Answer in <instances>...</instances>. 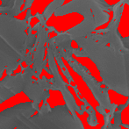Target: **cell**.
Segmentation results:
<instances>
[{
	"label": "cell",
	"mask_w": 129,
	"mask_h": 129,
	"mask_svg": "<svg viewBox=\"0 0 129 129\" xmlns=\"http://www.w3.org/2000/svg\"><path fill=\"white\" fill-rule=\"evenodd\" d=\"M120 1L122 2V4H124V5H129V0H120Z\"/></svg>",
	"instance_id": "obj_12"
},
{
	"label": "cell",
	"mask_w": 129,
	"mask_h": 129,
	"mask_svg": "<svg viewBox=\"0 0 129 129\" xmlns=\"http://www.w3.org/2000/svg\"><path fill=\"white\" fill-rule=\"evenodd\" d=\"M36 36H37V43H36V48L34 52V57H33V62H34V70L37 73L34 74L37 78H39L40 74L42 71L43 67V58L45 55V44L48 40V34L49 33L47 31V28L41 26L40 23L39 26L36 29Z\"/></svg>",
	"instance_id": "obj_3"
},
{
	"label": "cell",
	"mask_w": 129,
	"mask_h": 129,
	"mask_svg": "<svg viewBox=\"0 0 129 129\" xmlns=\"http://www.w3.org/2000/svg\"><path fill=\"white\" fill-rule=\"evenodd\" d=\"M35 43H37V36H36V34H27L26 38V42H25L26 50L30 51Z\"/></svg>",
	"instance_id": "obj_8"
},
{
	"label": "cell",
	"mask_w": 129,
	"mask_h": 129,
	"mask_svg": "<svg viewBox=\"0 0 129 129\" xmlns=\"http://www.w3.org/2000/svg\"><path fill=\"white\" fill-rule=\"evenodd\" d=\"M30 22L15 19L6 13L0 15V77L4 70L12 75L25 61L26 53V29Z\"/></svg>",
	"instance_id": "obj_1"
},
{
	"label": "cell",
	"mask_w": 129,
	"mask_h": 129,
	"mask_svg": "<svg viewBox=\"0 0 129 129\" xmlns=\"http://www.w3.org/2000/svg\"><path fill=\"white\" fill-rule=\"evenodd\" d=\"M25 61L26 62V64L28 66H30L33 63V54H30V53H27L25 56Z\"/></svg>",
	"instance_id": "obj_11"
},
{
	"label": "cell",
	"mask_w": 129,
	"mask_h": 129,
	"mask_svg": "<svg viewBox=\"0 0 129 129\" xmlns=\"http://www.w3.org/2000/svg\"><path fill=\"white\" fill-rule=\"evenodd\" d=\"M113 11V5H110L105 0H72L64 5H61L54 11L55 16H63L77 12L83 16V20L66 32L73 39L86 37L93 33L97 27L109 21V12Z\"/></svg>",
	"instance_id": "obj_2"
},
{
	"label": "cell",
	"mask_w": 129,
	"mask_h": 129,
	"mask_svg": "<svg viewBox=\"0 0 129 129\" xmlns=\"http://www.w3.org/2000/svg\"><path fill=\"white\" fill-rule=\"evenodd\" d=\"M25 0H14V5L8 12H7V15L12 16V17H15V16L19 15L21 12V6L24 4Z\"/></svg>",
	"instance_id": "obj_6"
},
{
	"label": "cell",
	"mask_w": 129,
	"mask_h": 129,
	"mask_svg": "<svg viewBox=\"0 0 129 129\" xmlns=\"http://www.w3.org/2000/svg\"><path fill=\"white\" fill-rule=\"evenodd\" d=\"M73 54L78 57H86V54L82 48H73Z\"/></svg>",
	"instance_id": "obj_9"
},
{
	"label": "cell",
	"mask_w": 129,
	"mask_h": 129,
	"mask_svg": "<svg viewBox=\"0 0 129 129\" xmlns=\"http://www.w3.org/2000/svg\"><path fill=\"white\" fill-rule=\"evenodd\" d=\"M64 1L65 0H54L52 3H50L49 5L46 7V9H45L42 13V16L44 17V19H46V20H48L52 16V14H54V11L57 8H59L61 5H62Z\"/></svg>",
	"instance_id": "obj_5"
},
{
	"label": "cell",
	"mask_w": 129,
	"mask_h": 129,
	"mask_svg": "<svg viewBox=\"0 0 129 129\" xmlns=\"http://www.w3.org/2000/svg\"><path fill=\"white\" fill-rule=\"evenodd\" d=\"M52 39L58 49L64 50L70 55L73 54V48L71 47L72 39L66 31L65 32H58L57 35L54 36Z\"/></svg>",
	"instance_id": "obj_4"
},
{
	"label": "cell",
	"mask_w": 129,
	"mask_h": 129,
	"mask_svg": "<svg viewBox=\"0 0 129 129\" xmlns=\"http://www.w3.org/2000/svg\"><path fill=\"white\" fill-rule=\"evenodd\" d=\"M2 5H0V13H7L14 5V0H1Z\"/></svg>",
	"instance_id": "obj_7"
},
{
	"label": "cell",
	"mask_w": 129,
	"mask_h": 129,
	"mask_svg": "<svg viewBox=\"0 0 129 129\" xmlns=\"http://www.w3.org/2000/svg\"><path fill=\"white\" fill-rule=\"evenodd\" d=\"M34 2V0H25L24 1V7H23V9L21 10V12H24V11L27 10V9H29L31 6H32L33 3Z\"/></svg>",
	"instance_id": "obj_10"
}]
</instances>
